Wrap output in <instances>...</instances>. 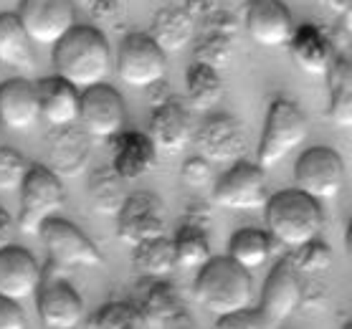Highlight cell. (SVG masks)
<instances>
[{
  "instance_id": "cell-12",
  "label": "cell",
  "mask_w": 352,
  "mask_h": 329,
  "mask_svg": "<svg viewBox=\"0 0 352 329\" xmlns=\"http://www.w3.org/2000/svg\"><path fill=\"white\" fill-rule=\"evenodd\" d=\"M94 155V139L79 127H51L46 135V165L58 180H74L87 172Z\"/></svg>"
},
{
  "instance_id": "cell-8",
  "label": "cell",
  "mask_w": 352,
  "mask_h": 329,
  "mask_svg": "<svg viewBox=\"0 0 352 329\" xmlns=\"http://www.w3.org/2000/svg\"><path fill=\"white\" fill-rule=\"evenodd\" d=\"M294 183L299 193L312 201H332L344 185V162L332 147H309L294 165Z\"/></svg>"
},
{
  "instance_id": "cell-29",
  "label": "cell",
  "mask_w": 352,
  "mask_h": 329,
  "mask_svg": "<svg viewBox=\"0 0 352 329\" xmlns=\"http://www.w3.org/2000/svg\"><path fill=\"white\" fill-rule=\"evenodd\" d=\"M129 195L127 180H122L112 165H102L89 172L87 198L96 216H117Z\"/></svg>"
},
{
  "instance_id": "cell-30",
  "label": "cell",
  "mask_w": 352,
  "mask_h": 329,
  "mask_svg": "<svg viewBox=\"0 0 352 329\" xmlns=\"http://www.w3.org/2000/svg\"><path fill=\"white\" fill-rule=\"evenodd\" d=\"M0 66L31 71L36 66L33 41L23 31L16 13H0Z\"/></svg>"
},
{
  "instance_id": "cell-13",
  "label": "cell",
  "mask_w": 352,
  "mask_h": 329,
  "mask_svg": "<svg viewBox=\"0 0 352 329\" xmlns=\"http://www.w3.org/2000/svg\"><path fill=\"white\" fill-rule=\"evenodd\" d=\"M114 218H117V238L127 243L129 249L137 243L168 236L165 233V205L157 195L147 193V190L129 193Z\"/></svg>"
},
{
  "instance_id": "cell-1",
  "label": "cell",
  "mask_w": 352,
  "mask_h": 329,
  "mask_svg": "<svg viewBox=\"0 0 352 329\" xmlns=\"http://www.w3.org/2000/svg\"><path fill=\"white\" fill-rule=\"evenodd\" d=\"M54 69L58 79L81 91L107 84L114 69L112 46L99 28L76 23L54 46Z\"/></svg>"
},
{
  "instance_id": "cell-36",
  "label": "cell",
  "mask_w": 352,
  "mask_h": 329,
  "mask_svg": "<svg viewBox=\"0 0 352 329\" xmlns=\"http://www.w3.org/2000/svg\"><path fill=\"white\" fill-rule=\"evenodd\" d=\"M28 170H31V165H28L23 155L16 152L13 147L0 145V193H16V190H21Z\"/></svg>"
},
{
  "instance_id": "cell-26",
  "label": "cell",
  "mask_w": 352,
  "mask_h": 329,
  "mask_svg": "<svg viewBox=\"0 0 352 329\" xmlns=\"http://www.w3.org/2000/svg\"><path fill=\"white\" fill-rule=\"evenodd\" d=\"M147 38L168 56V54H180L185 46H190L195 38V21L185 13L183 5H162L155 10L150 21Z\"/></svg>"
},
{
  "instance_id": "cell-3",
  "label": "cell",
  "mask_w": 352,
  "mask_h": 329,
  "mask_svg": "<svg viewBox=\"0 0 352 329\" xmlns=\"http://www.w3.org/2000/svg\"><path fill=\"white\" fill-rule=\"evenodd\" d=\"M192 297L216 317L248 309L254 299L251 271L233 264L228 256L210 258L203 269H198V276L192 281Z\"/></svg>"
},
{
  "instance_id": "cell-24",
  "label": "cell",
  "mask_w": 352,
  "mask_h": 329,
  "mask_svg": "<svg viewBox=\"0 0 352 329\" xmlns=\"http://www.w3.org/2000/svg\"><path fill=\"white\" fill-rule=\"evenodd\" d=\"M41 120L36 87L28 79H8L0 84V127L28 132Z\"/></svg>"
},
{
  "instance_id": "cell-38",
  "label": "cell",
  "mask_w": 352,
  "mask_h": 329,
  "mask_svg": "<svg viewBox=\"0 0 352 329\" xmlns=\"http://www.w3.org/2000/svg\"><path fill=\"white\" fill-rule=\"evenodd\" d=\"M74 8H81L91 21L96 23H107L122 13V3L124 0H72Z\"/></svg>"
},
{
  "instance_id": "cell-39",
  "label": "cell",
  "mask_w": 352,
  "mask_h": 329,
  "mask_svg": "<svg viewBox=\"0 0 352 329\" xmlns=\"http://www.w3.org/2000/svg\"><path fill=\"white\" fill-rule=\"evenodd\" d=\"M329 304V289L322 279H302V302L299 306L307 312H324Z\"/></svg>"
},
{
  "instance_id": "cell-4",
  "label": "cell",
  "mask_w": 352,
  "mask_h": 329,
  "mask_svg": "<svg viewBox=\"0 0 352 329\" xmlns=\"http://www.w3.org/2000/svg\"><path fill=\"white\" fill-rule=\"evenodd\" d=\"M66 205L64 183L43 165H31L23 185H21V213H18V231L25 236H38L43 223Z\"/></svg>"
},
{
  "instance_id": "cell-14",
  "label": "cell",
  "mask_w": 352,
  "mask_h": 329,
  "mask_svg": "<svg viewBox=\"0 0 352 329\" xmlns=\"http://www.w3.org/2000/svg\"><path fill=\"white\" fill-rule=\"evenodd\" d=\"M266 195V175L264 170L254 162L239 160L228 172L218 177L213 185V203L226 210H258L264 208Z\"/></svg>"
},
{
  "instance_id": "cell-18",
  "label": "cell",
  "mask_w": 352,
  "mask_h": 329,
  "mask_svg": "<svg viewBox=\"0 0 352 329\" xmlns=\"http://www.w3.org/2000/svg\"><path fill=\"white\" fill-rule=\"evenodd\" d=\"M241 25L254 43L266 49H281L292 38L294 18L284 0H248Z\"/></svg>"
},
{
  "instance_id": "cell-43",
  "label": "cell",
  "mask_w": 352,
  "mask_h": 329,
  "mask_svg": "<svg viewBox=\"0 0 352 329\" xmlns=\"http://www.w3.org/2000/svg\"><path fill=\"white\" fill-rule=\"evenodd\" d=\"M13 236H16V220L10 218V213L3 205H0V249H6L13 243Z\"/></svg>"
},
{
  "instance_id": "cell-20",
  "label": "cell",
  "mask_w": 352,
  "mask_h": 329,
  "mask_svg": "<svg viewBox=\"0 0 352 329\" xmlns=\"http://www.w3.org/2000/svg\"><path fill=\"white\" fill-rule=\"evenodd\" d=\"M36 309L41 324L46 329H76L84 319V299L69 281H51L41 284L36 291Z\"/></svg>"
},
{
  "instance_id": "cell-5",
  "label": "cell",
  "mask_w": 352,
  "mask_h": 329,
  "mask_svg": "<svg viewBox=\"0 0 352 329\" xmlns=\"http://www.w3.org/2000/svg\"><path fill=\"white\" fill-rule=\"evenodd\" d=\"M309 135V122L305 112L292 102V99H274L266 114V127L261 145H258V168L269 170L276 162H281L289 152L305 145Z\"/></svg>"
},
{
  "instance_id": "cell-47",
  "label": "cell",
  "mask_w": 352,
  "mask_h": 329,
  "mask_svg": "<svg viewBox=\"0 0 352 329\" xmlns=\"http://www.w3.org/2000/svg\"><path fill=\"white\" fill-rule=\"evenodd\" d=\"M342 329H352V327H350V321H347V324H344V327H342Z\"/></svg>"
},
{
  "instance_id": "cell-41",
  "label": "cell",
  "mask_w": 352,
  "mask_h": 329,
  "mask_svg": "<svg viewBox=\"0 0 352 329\" xmlns=\"http://www.w3.org/2000/svg\"><path fill=\"white\" fill-rule=\"evenodd\" d=\"M183 8L195 21V25H198L203 21H208V18L218 16V13H223L228 8V3L226 0H185Z\"/></svg>"
},
{
  "instance_id": "cell-22",
  "label": "cell",
  "mask_w": 352,
  "mask_h": 329,
  "mask_svg": "<svg viewBox=\"0 0 352 329\" xmlns=\"http://www.w3.org/2000/svg\"><path fill=\"white\" fill-rule=\"evenodd\" d=\"M287 49L292 54V61L302 71L312 73V76H324L329 64H332V58L340 54L332 46V36L317 23L294 25Z\"/></svg>"
},
{
  "instance_id": "cell-34",
  "label": "cell",
  "mask_w": 352,
  "mask_h": 329,
  "mask_svg": "<svg viewBox=\"0 0 352 329\" xmlns=\"http://www.w3.org/2000/svg\"><path fill=\"white\" fill-rule=\"evenodd\" d=\"M281 261L302 279H320L322 273L332 266L335 253L329 249V243H324L322 238H314L309 243H302L299 249H289Z\"/></svg>"
},
{
  "instance_id": "cell-44",
  "label": "cell",
  "mask_w": 352,
  "mask_h": 329,
  "mask_svg": "<svg viewBox=\"0 0 352 329\" xmlns=\"http://www.w3.org/2000/svg\"><path fill=\"white\" fill-rule=\"evenodd\" d=\"M317 5H322V8H327L329 13H335V16L344 18V21H350L352 0H317Z\"/></svg>"
},
{
  "instance_id": "cell-40",
  "label": "cell",
  "mask_w": 352,
  "mask_h": 329,
  "mask_svg": "<svg viewBox=\"0 0 352 329\" xmlns=\"http://www.w3.org/2000/svg\"><path fill=\"white\" fill-rule=\"evenodd\" d=\"M180 177H183V183L188 185V188L200 190V188H206V185L213 183V168H210V162L200 160V157H190V160L183 165Z\"/></svg>"
},
{
  "instance_id": "cell-9",
  "label": "cell",
  "mask_w": 352,
  "mask_h": 329,
  "mask_svg": "<svg viewBox=\"0 0 352 329\" xmlns=\"http://www.w3.org/2000/svg\"><path fill=\"white\" fill-rule=\"evenodd\" d=\"M16 16L33 46H56L76 25L72 0H21Z\"/></svg>"
},
{
  "instance_id": "cell-33",
  "label": "cell",
  "mask_w": 352,
  "mask_h": 329,
  "mask_svg": "<svg viewBox=\"0 0 352 329\" xmlns=\"http://www.w3.org/2000/svg\"><path fill=\"white\" fill-rule=\"evenodd\" d=\"M132 266L144 279H165L175 271V251L168 236L132 246Z\"/></svg>"
},
{
  "instance_id": "cell-46",
  "label": "cell",
  "mask_w": 352,
  "mask_h": 329,
  "mask_svg": "<svg viewBox=\"0 0 352 329\" xmlns=\"http://www.w3.org/2000/svg\"><path fill=\"white\" fill-rule=\"evenodd\" d=\"M160 329H198V324H195V319L190 317V312L183 309V312H177L175 317H170Z\"/></svg>"
},
{
  "instance_id": "cell-42",
  "label": "cell",
  "mask_w": 352,
  "mask_h": 329,
  "mask_svg": "<svg viewBox=\"0 0 352 329\" xmlns=\"http://www.w3.org/2000/svg\"><path fill=\"white\" fill-rule=\"evenodd\" d=\"M0 329H25V314L18 302L0 297Z\"/></svg>"
},
{
  "instance_id": "cell-31",
  "label": "cell",
  "mask_w": 352,
  "mask_h": 329,
  "mask_svg": "<svg viewBox=\"0 0 352 329\" xmlns=\"http://www.w3.org/2000/svg\"><path fill=\"white\" fill-rule=\"evenodd\" d=\"M223 99V79L221 71L210 66L192 61L185 73V97L183 102L190 106V112H210Z\"/></svg>"
},
{
  "instance_id": "cell-32",
  "label": "cell",
  "mask_w": 352,
  "mask_h": 329,
  "mask_svg": "<svg viewBox=\"0 0 352 329\" xmlns=\"http://www.w3.org/2000/svg\"><path fill=\"white\" fill-rule=\"evenodd\" d=\"M274 251V241L261 228H241L228 241V258L241 269H261Z\"/></svg>"
},
{
  "instance_id": "cell-28",
  "label": "cell",
  "mask_w": 352,
  "mask_h": 329,
  "mask_svg": "<svg viewBox=\"0 0 352 329\" xmlns=\"http://www.w3.org/2000/svg\"><path fill=\"white\" fill-rule=\"evenodd\" d=\"M142 314L144 324L150 329H160L170 317L183 312L185 304L175 286L165 279H144L142 294H140V304H135Z\"/></svg>"
},
{
  "instance_id": "cell-7",
  "label": "cell",
  "mask_w": 352,
  "mask_h": 329,
  "mask_svg": "<svg viewBox=\"0 0 352 329\" xmlns=\"http://www.w3.org/2000/svg\"><path fill=\"white\" fill-rule=\"evenodd\" d=\"M41 241L46 246L48 258L56 269H96L104 264V258L99 253L91 238L87 233H81L72 220L64 218H51L48 223L38 231Z\"/></svg>"
},
{
  "instance_id": "cell-48",
  "label": "cell",
  "mask_w": 352,
  "mask_h": 329,
  "mask_svg": "<svg viewBox=\"0 0 352 329\" xmlns=\"http://www.w3.org/2000/svg\"><path fill=\"white\" fill-rule=\"evenodd\" d=\"M0 129H3V127H0Z\"/></svg>"
},
{
  "instance_id": "cell-25",
  "label": "cell",
  "mask_w": 352,
  "mask_h": 329,
  "mask_svg": "<svg viewBox=\"0 0 352 329\" xmlns=\"http://www.w3.org/2000/svg\"><path fill=\"white\" fill-rule=\"evenodd\" d=\"M38 99V114L51 127H69L79 120V89L58 76H46L33 84Z\"/></svg>"
},
{
  "instance_id": "cell-15",
  "label": "cell",
  "mask_w": 352,
  "mask_h": 329,
  "mask_svg": "<svg viewBox=\"0 0 352 329\" xmlns=\"http://www.w3.org/2000/svg\"><path fill=\"white\" fill-rule=\"evenodd\" d=\"M241 33V21L231 8H226L223 13L203 21L195 25V51L192 58L195 64L210 66V69H226L231 64L233 54H236V41Z\"/></svg>"
},
{
  "instance_id": "cell-2",
  "label": "cell",
  "mask_w": 352,
  "mask_h": 329,
  "mask_svg": "<svg viewBox=\"0 0 352 329\" xmlns=\"http://www.w3.org/2000/svg\"><path fill=\"white\" fill-rule=\"evenodd\" d=\"M266 233L281 249H299L302 243L320 238L324 213L322 203L312 201L299 190H281L264 205Z\"/></svg>"
},
{
  "instance_id": "cell-37",
  "label": "cell",
  "mask_w": 352,
  "mask_h": 329,
  "mask_svg": "<svg viewBox=\"0 0 352 329\" xmlns=\"http://www.w3.org/2000/svg\"><path fill=\"white\" fill-rule=\"evenodd\" d=\"M216 329H274L266 317L258 309H241V312L226 314V317H218Z\"/></svg>"
},
{
  "instance_id": "cell-16",
  "label": "cell",
  "mask_w": 352,
  "mask_h": 329,
  "mask_svg": "<svg viewBox=\"0 0 352 329\" xmlns=\"http://www.w3.org/2000/svg\"><path fill=\"white\" fill-rule=\"evenodd\" d=\"M208 225H210V208L203 201H192L185 210L183 223L177 225L173 251H175V269L183 271H198L208 264L210 258V238H208Z\"/></svg>"
},
{
  "instance_id": "cell-35",
  "label": "cell",
  "mask_w": 352,
  "mask_h": 329,
  "mask_svg": "<svg viewBox=\"0 0 352 329\" xmlns=\"http://www.w3.org/2000/svg\"><path fill=\"white\" fill-rule=\"evenodd\" d=\"M87 329H150L144 324L142 314L135 304L127 302H109V304L99 306L91 319H89Z\"/></svg>"
},
{
  "instance_id": "cell-17",
  "label": "cell",
  "mask_w": 352,
  "mask_h": 329,
  "mask_svg": "<svg viewBox=\"0 0 352 329\" xmlns=\"http://www.w3.org/2000/svg\"><path fill=\"white\" fill-rule=\"evenodd\" d=\"M195 122H192L190 106L185 104L183 97H173L165 104L155 106L150 117V129L144 135L150 137L155 150L162 155H180L192 142Z\"/></svg>"
},
{
  "instance_id": "cell-23",
  "label": "cell",
  "mask_w": 352,
  "mask_h": 329,
  "mask_svg": "<svg viewBox=\"0 0 352 329\" xmlns=\"http://www.w3.org/2000/svg\"><path fill=\"white\" fill-rule=\"evenodd\" d=\"M157 165V150L144 132H120L112 137V170L122 180H140Z\"/></svg>"
},
{
  "instance_id": "cell-27",
  "label": "cell",
  "mask_w": 352,
  "mask_h": 329,
  "mask_svg": "<svg viewBox=\"0 0 352 329\" xmlns=\"http://www.w3.org/2000/svg\"><path fill=\"white\" fill-rule=\"evenodd\" d=\"M329 109L327 117L337 129L352 127V61L347 54H337L327 69Z\"/></svg>"
},
{
  "instance_id": "cell-45",
  "label": "cell",
  "mask_w": 352,
  "mask_h": 329,
  "mask_svg": "<svg viewBox=\"0 0 352 329\" xmlns=\"http://www.w3.org/2000/svg\"><path fill=\"white\" fill-rule=\"evenodd\" d=\"M173 97H175V94L170 91V87L165 84V81H160V84H155V87L147 89V99H150V104L153 106L165 104V102H170Z\"/></svg>"
},
{
  "instance_id": "cell-21",
  "label": "cell",
  "mask_w": 352,
  "mask_h": 329,
  "mask_svg": "<svg viewBox=\"0 0 352 329\" xmlns=\"http://www.w3.org/2000/svg\"><path fill=\"white\" fill-rule=\"evenodd\" d=\"M299 302H302V276H296L284 261H279L266 276L258 312L264 314L272 327H276L299 309Z\"/></svg>"
},
{
  "instance_id": "cell-11",
  "label": "cell",
  "mask_w": 352,
  "mask_h": 329,
  "mask_svg": "<svg viewBox=\"0 0 352 329\" xmlns=\"http://www.w3.org/2000/svg\"><path fill=\"white\" fill-rule=\"evenodd\" d=\"M200 160L210 162H239L248 150V135L243 122L231 114H218L206 120L192 132V142Z\"/></svg>"
},
{
  "instance_id": "cell-6",
  "label": "cell",
  "mask_w": 352,
  "mask_h": 329,
  "mask_svg": "<svg viewBox=\"0 0 352 329\" xmlns=\"http://www.w3.org/2000/svg\"><path fill=\"white\" fill-rule=\"evenodd\" d=\"M114 71L124 87L147 91L150 87L165 81L168 56L147 38V33H129L120 43Z\"/></svg>"
},
{
  "instance_id": "cell-10",
  "label": "cell",
  "mask_w": 352,
  "mask_h": 329,
  "mask_svg": "<svg viewBox=\"0 0 352 329\" xmlns=\"http://www.w3.org/2000/svg\"><path fill=\"white\" fill-rule=\"evenodd\" d=\"M124 99L120 91L107 84L89 87L79 94V124L91 139H112L120 132H124Z\"/></svg>"
},
{
  "instance_id": "cell-19",
  "label": "cell",
  "mask_w": 352,
  "mask_h": 329,
  "mask_svg": "<svg viewBox=\"0 0 352 329\" xmlns=\"http://www.w3.org/2000/svg\"><path fill=\"white\" fill-rule=\"evenodd\" d=\"M43 284V271L31 251L10 243L0 249V297L10 302L31 299Z\"/></svg>"
}]
</instances>
